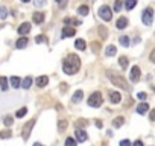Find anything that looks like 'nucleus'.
I'll return each instance as SVG.
<instances>
[{"label": "nucleus", "instance_id": "ea45409f", "mask_svg": "<svg viewBox=\"0 0 155 146\" xmlns=\"http://www.w3.org/2000/svg\"><path fill=\"white\" fill-rule=\"evenodd\" d=\"M44 5H46V0H35V6H38V8H41Z\"/></svg>", "mask_w": 155, "mask_h": 146}, {"label": "nucleus", "instance_id": "c9c22d12", "mask_svg": "<svg viewBox=\"0 0 155 146\" xmlns=\"http://www.w3.org/2000/svg\"><path fill=\"white\" fill-rule=\"evenodd\" d=\"M9 137H11V131H9V129L0 132V138H9Z\"/></svg>", "mask_w": 155, "mask_h": 146}, {"label": "nucleus", "instance_id": "49530a36", "mask_svg": "<svg viewBox=\"0 0 155 146\" xmlns=\"http://www.w3.org/2000/svg\"><path fill=\"white\" fill-rule=\"evenodd\" d=\"M151 61H152V63H155V49L151 52Z\"/></svg>", "mask_w": 155, "mask_h": 146}, {"label": "nucleus", "instance_id": "09e8293b", "mask_svg": "<svg viewBox=\"0 0 155 146\" xmlns=\"http://www.w3.org/2000/svg\"><path fill=\"white\" fill-rule=\"evenodd\" d=\"M96 127H97V128H102V122H100V120H96Z\"/></svg>", "mask_w": 155, "mask_h": 146}, {"label": "nucleus", "instance_id": "aec40b11", "mask_svg": "<svg viewBox=\"0 0 155 146\" xmlns=\"http://www.w3.org/2000/svg\"><path fill=\"white\" fill-rule=\"evenodd\" d=\"M64 23L69 26V24H73V26H79V24H82L79 22V20H76V18H72V17H67L65 20H64Z\"/></svg>", "mask_w": 155, "mask_h": 146}, {"label": "nucleus", "instance_id": "8fccbe9b", "mask_svg": "<svg viewBox=\"0 0 155 146\" xmlns=\"http://www.w3.org/2000/svg\"><path fill=\"white\" fill-rule=\"evenodd\" d=\"M33 146H43L41 143H33Z\"/></svg>", "mask_w": 155, "mask_h": 146}, {"label": "nucleus", "instance_id": "e433bc0d", "mask_svg": "<svg viewBox=\"0 0 155 146\" xmlns=\"http://www.w3.org/2000/svg\"><path fill=\"white\" fill-rule=\"evenodd\" d=\"M99 34H100L102 38H106V34H108V32H106V29L104 28V26H100V28H99Z\"/></svg>", "mask_w": 155, "mask_h": 146}, {"label": "nucleus", "instance_id": "20e7f679", "mask_svg": "<svg viewBox=\"0 0 155 146\" xmlns=\"http://www.w3.org/2000/svg\"><path fill=\"white\" fill-rule=\"evenodd\" d=\"M99 17L104 20V22H110V20L113 18V11L108 5H102L99 8Z\"/></svg>", "mask_w": 155, "mask_h": 146}, {"label": "nucleus", "instance_id": "423d86ee", "mask_svg": "<svg viewBox=\"0 0 155 146\" xmlns=\"http://www.w3.org/2000/svg\"><path fill=\"white\" fill-rule=\"evenodd\" d=\"M33 125H35V119H32V120H29L28 123L23 127V138L24 140H28L29 138V136H31V131H32V128H33Z\"/></svg>", "mask_w": 155, "mask_h": 146}, {"label": "nucleus", "instance_id": "4468645a", "mask_svg": "<svg viewBox=\"0 0 155 146\" xmlns=\"http://www.w3.org/2000/svg\"><path fill=\"white\" fill-rule=\"evenodd\" d=\"M35 82H37V85L40 88H43V87H46V85L49 84V78H47V76H38Z\"/></svg>", "mask_w": 155, "mask_h": 146}, {"label": "nucleus", "instance_id": "bb28decb", "mask_svg": "<svg viewBox=\"0 0 155 146\" xmlns=\"http://www.w3.org/2000/svg\"><path fill=\"white\" fill-rule=\"evenodd\" d=\"M120 44H122V46H125V47H128V46L131 44V41H129V37H128V35L120 37Z\"/></svg>", "mask_w": 155, "mask_h": 146}, {"label": "nucleus", "instance_id": "473e14b6", "mask_svg": "<svg viewBox=\"0 0 155 146\" xmlns=\"http://www.w3.org/2000/svg\"><path fill=\"white\" fill-rule=\"evenodd\" d=\"M8 17V9L5 6H0V18H6Z\"/></svg>", "mask_w": 155, "mask_h": 146}, {"label": "nucleus", "instance_id": "c03bdc74", "mask_svg": "<svg viewBox=\"0 0 155 146\" xmlns=\"http://www.w3.org/2000/svg\"><path fill=\"white\" fill-rule=\"evenodd\" d=\"M149 117H151V120H152V122H155V110L151 111V116H149Z\"/></svg>", "mask_w": 155, "mask_h": 146}, {"label": "nucleus", "instance_id": "3c124183", "mask_svg": "<svg viewBox=\"0 0 155 146\" xmlns=\"http://www.w3.org/2000/svg\"><path fill=\"white\" fill-rule=\"evenodd\" d=\"M22 2H23V3H28V2H31V0H22Z\"/></svg>", "mask_w": 155, "mask_h": 146}, {"label": "nucleus", "instance_id": "393cba45", "mask_svg": "<svg viewBox=\"0 0 155 146\" xmlns=\"http://www.w3.org/2000/svg\"><path fill=\"white\" fill-rule=\"evenodd\" d=\"M0 88H2L3 91L8 90V78H5V76L0 78Z\"/></svg>", "mask_w": 155, "mask_h": 146}, {"label": "nucleus", "instance_id": "39448f33", "mask_svg": "<svg viewBox=\"0 0 155 146\" xmlns=\"http://www.w3.org/2000/svg\"><path fill=\"white\" fill-rule=\"evenodd\" d=\"M152 18H154V11H152V8H146V9L143 11V14H141V20H143V23H145L146 26H149V24L152 23Z\"/></svg>", "mask_w": 155, "mask_h": 146}, {"label": "nucleus", "instance_id": "7c9ffc66", "mask_svg": "<svg viewBox=\"0 0 155 146\" xmlns=\"http://www.w3.org/2000/svg\"><path fill=\"white\" fill-rule=\"evenodd\" d=\"M65 128H67V120H59L58 122V129L63 132V131H65Z\"/></svg>", "mask_w": 155, "mask_h": 146}, {"label": "nucleus", "instance_id": "7ed1b4c3", "mask_svg": "<svg viewBox=\"0 0 155 146\" xmlns=\"http://www.w3.org/2000/svg\"><path fill=\"white\" fill-rule=\"evenodd\" d=\"M102 102H104V99H102V95H100L99 91L91 93L90 97H88V105H90V107L97 108V107H100V105H102Z\"/></svg>", "mask_w": 155, "mask_h": 146}, {"label": "nucleus", "instance_id": "a19ab883", "mask_svg": "<svg viewBox=\"0 0 155 146\" xmlns=\"http://www.w3.org/2000/svg\"><path fill=\"white\" fill-rule=\"evenodd\" d=\"M35 41H37V43H43V41H47V40H46V37H44V35H38Z\"/></svg>", "mask_w": 155, "mask_h": 146}, {"label": "nucleus", "instance_id": "c85d7f7f", "mask_svg": "<svg viewBox=\"0 0 155 146\" xmlns=\"http://www.w3.org/2000/svg\"><path fill=\"white\" fill-rule=\"evenodd\" d=\"M119 63H120V67H122V69L128 67V58L126 56H120L119 58Z\"/></svg>", "mask_w": 155, "mask_h": 146}, {"label": "nucleus", "instance_id": "72a5a7b5", "mask_svg": "<svg viewBox=\"0 0 155 146\" xmlns=\"http://www.w3.org/2000/svg\"><path fill=\"white\" fill-rule=\"evenodd\" d=\"M26 113H28V108H20L18 111H17V117H20V119H22V117H24L26 116Z\"/></svg>", "mask_w": 155, "mask_h": 146}, {"label": "nucleus", "instance_id": "6ab92c4d", "mask_svg": "<svg viewBox=\"0 0 155 146\" xmlns=\"http://www.w3.org/2000/svg\"><path fill=\"white\" fill-rule=\"evenodd\" d=\"M136 5H137V0H125V8L126 11H131L136 8Z\"/></svg>", "mask_w": 155, "mask_h": 146}, {"label": "nucleus", "instance_id": "412c9836", "mask_svg": "<svg viewBox=\"0 0 155 146\" xmlns=\"http://www.w3.org/2000/svg\"><path fill=\"white\" fill-rule=\"evenodd\" d=\"M75 47L78 50H84L87 47V43L84 41V40H76V41H75Z\"/></svg>", "mask_w": 155, "mask_h": 146}, {"label": "nucleus", "instance_id": "79ce46f5", "mask_svg": "<svg viewBox=\"0 0 155 146\" xmlns=\"http://www.w3.org/2000/svg\"><path fill=\"white\" fill-rule=\"evenodd\" d=\"M137 97L140 99V101H145V99L147 97V95H146V93H138V95H137Z\"/></svg>", "mask_w": 155, "mask_h": 146}, {"label": "nucleus", "instance_id": "37998d69", "mask_svg": "<svg viewBox=\"0 0 155 146\" xmlns=\"http://www.w3.org/2000/svg\"><path fill=\"white\" fill-rule=\"evenodd\" d=\"M120 146H131V142L129 140H122L120 142Z\"/></svg>", "mask_w": 155, "mask_h": 146}, {"label": "nucleus", "instance_id": "58836bf2", "mask_svg": "<svg viewBox=\"0 0 155 146\" xmlns=\"http://www.w3.org/2000/svg\"><path fill=\"white\" fill-rule=\"evenodd\" d=\"M56 5L59 6V8H64V6L67 5V0H56Z\"/></svg>", "mask_w": 155, "mask_h": 146}, {"label": "nucleus", "instance_id": "ddd939ff", "mask_svg": "<svg viewBox=\"0 0 155 146\" xmlns=\"http://www.w3.org/2000/svg\"><path fill=\"white\" fill-rule=\"evenodd\" d=\"M128 26V18L126 17H119L117 22H116V28L117 29H125Z\"/></svg>", "mask_w": 155, "mask_h": 146}, {"label": "nucleus", "instance_id": "1a4fd4ad", "mask_svg": "<svg viewBox=\"0 0 155 146\" xmlns=\"http://www.w3.org/2000/svg\"><path fill=\"white\" fill-rule=\"evenodd\" d=\"M31 32V23H22L18 26V34L20 35H26Z\"/></svg>", "mask_w": 155, "mask_h": 146}, {"label": "nucleus", "instance_id": "5701e85b", "mask_svg": "<svg viewBox=\"0 0 155 146\" xmlns=\"http://www.w3.org/2000/svg\"><path fill=\"white\" fill-rule=\"evenodd\" d=\"M116 46H108V47H106L105 49V55L106 56H114V55H116Z\"/></svg>", "mask_w": 155, "mask_h": 146}, {"label": "nucleus", "instance_id": "a878e982", "mask_svg": "<svg viewBox=\"0 0 155 146\" xmlns=\"http://www.w3.org/2000/svg\"><path fill=\"white\" fill-rule=\"evenodd\" d=\"M78 14L79 15H87V14H88V6H87V5L79 6V8H78Z\"/></svg>", "mask_w": 155, "mask_h": 146}, {"label": "nucleus", "instance_id": "cd10ccee", "mask_svg": "<svg viewBox=\"0 0 155 146\" xmlns=\"http://www.w3.org/2000/svg\"><path fill=\"white\" fill-rule=\"evenodd\" d=\"M91 50H93V54H99L100 44H99L97 41H93V43H91Z\"/></svg>", "mask_w": 155, "mask_h": 146}, {"label": "nucleus", "instance_id": "dca6fc26", "mask_svg": "<svg viewBox=\"0 0 155 146\" xmlns=\"http://www.w3.org/2000/svg\"><path fill=\"white\" fill-rule=\"evenodd\" d=\"M82 97H84V91H82V90H78V91H75V95H73L72 101L75 102V104H78V102L82 101Z\"/></svg>", "mask_w": 155, "mask_h": 146}, {"label": "nucleus", "instance_id": "a18cd8bd", "mask_svg": "<svg viewBox=\"0 0 155 146\" xmlns=\"http://www.w3.org/2000/svg\"><path fill=\"white\" fill-rule=\"evenodd\" d=\"M132 146H143V142H141V140H136Z\"/></svg>", "mask_w": 155, "mask_h": 146}, {"label": "nucleus", "instance_id": "f8f14e48", "mask_svg": "<svg viewBox=\"0 0 155 146\" xmlns=\"http://www.w3.org/2000/svg\"><path fill=\"white\" fill-rule=\"evenodd\" d=\"M110 101L113 104H119L120 101H122V95H120L119 91H111L110 93Z\"/></svg>", "mask_w": 155, "mask_h": 146}, {"label": "nucleus", "instance_id": "a211bd4d", "mask_svg": "<svg viewBox=\"0 0 155 146\" xmlns=\"http://www.w3.org/2000/svg\"><path fill=\"white\" fill-rule=\"evenodd\" d=\"M147 110H149V105H147L146 102L140 104L138 107H137V113H138V114H146V113H147Z\"/></svg>", "mask_w": 155, "mask_h": 146}, {"label": "nucleus", "instance_id": "9d476101", "mask_svg": "<svg viewBox=\"0 0 155 146\" xmlns=\"http://www.w3.org/2000/svg\"><path fill=\"white\" fill-rule=\"evenodd\" d=\"M32 20H33V23H35V24H41L44 22V12H33Z\"/></svg>", "mask_w": 155, "mask_h": 146}, {"label": "nucleus", "instance_id": "f3484780", "mask_svg": "<svg viewBox=\"0 0 155 146\" xmlns=\"http://www.w3.org/2000/svg\"><path fill=\"white\" fill-rule=\"evenodd\" d=\"M9 81H11V85H12V87H14V88L22 87V79H20L18 76H11V79H9Z\"/></svg>", "mask_w": 155, "mask_h": 146}, {"label": "nucleus", "instance_id": "9b49d317", "mask_svg": "<svg viewBox=\"0 0 155 146\" xmlns=\"http://www.w3.org/2000/svg\"><path fill=\"white\" fill-rule=\"evenodd\" d=\"M75 134H76V140H78V142L84 143V142L87 140V132H85L84 129H79V128H78Z\"/></svg>", "mask_w": 155, "mask_h": 146}, {"label": "nucleus", "instance_id": "2eb2a0df", "mask_svg": "<svg viewBox=\"0 0 155 146\" xmlns=\"http://www.w3.org/2000/svg\"><path fill=\"white\" fill-rule=\"evenodd\" d=\"M26 46H28V38H26V37H22V38L17 40V43H15L17 49H24Z\"/></svg>", "mask_w": 155, "mask_h": 146}, {"label": "nucleus", "instance_id": "f257e3e1", "mask_svg": "<svg viewBox=\"0 0 155 146\" xmlns=\"http://www.w3.org/2000/svg\"><path fill=\"white\" fill-rule=\"evenodd\" d=\"M79 69H81V59L75 54H70L63 61V70L65 75H75V73H78Z\"/></svg>", "mask_w": 155, "mask_h": 146}, {"label": "nucleus", "instance_id": "c756f323", "mask_svg": "<svg viewBox=\"0 0 155 146\" xmlns=\"http://www.w3.org/2000/svg\"><path fill=\"white\" fill-rule=\"evenodd\" d=\"M122 3H123V0H116V3H114V12H120Z\"/></svg>", "mask_w": 155, "mask_h": 146}, {"label": "nucleus", "instance_id": "6e6552de", "mask_svg": "<svg viewBox=\"0 0 155 146\" xmlns=\"http://www.w3.org/2000/svg\"><path fill=\"white\" fill-rule=\"evenodd\" d=\"M129 78L132 82H137L140 79V69L137 67V65H134V67L131 69V73H129Z\"/></svg>", "mask_w": 155, "mask_h": 146}, {"label": "nucleus", "instance_id": "4c0bfd02", "mask_svg": "<svg viewBox=\"0 0 155 146\" xmlns=\"http://www.w3.org/2000/svg\"><path fill=\"white\" fill-rule=\"evenodd\" d=\"M76 127H78V128H81V127L85 128V127H87V122H85V120H81V119H79V120H76Z\"/></svg>", "mask_w": 155, "mask_h": 146}, {"label": "nucleus", "instance_id": "0eeeda50", "mask_svg": "<svg viewBox=\"0 0 155 146\" xmlns=\"http://www.w3.org/2000/svg\"><path fill=\"white\" fill-rule=\"evenodd\" d=\"M75 34H76V31H75V28H70V26H64V29H63V32H61V35H63V38H69V37H75Z\"/></svg>", "mask_w": 155, "mask_h": 146}, {"label": "nucleus", "instance_id": "b1692460", "mask_svg": "<svg viewBox=\"0 0 155 146\" xmlns=\"http://www.w3.org/2000/svg\"><path fill=\"white\" fill-rule=\"evenodd\" d=\"M123 122H125V119H123L122 116L116 117V119H114V122H113V127H114V128H120V127L123 125Z\"/></svg>", "mask_w": 155, "mask_h": 146}, {"label": "nucleus", "instance_id": "f704fd0d", "mask_svg": "<svg viewBox=\"0 0 155 146\" xmlns=\"http://www.w3.org/2000/svg\"><path fill=\"white\" fill-rule=\"evenodd\" d=\"M12 122H14V119H12L11 116H6V117L3 119V123L6 125V127H11V125H12Z\"/></svg>", "mask_w": 155, "mask_h": 146}, {"label": "nucleus", "instance_id": "de8ad7c7", "mask_svg": "<svg viewBox=\"0 0 155 146\" xmlns=\"http://www.w3.org/2000/svg\"><path fill=\"white\" fill-rule=\"evenodd\" d=\"M65 90H67V84L63 82V84H61V91H65Z\"/></svg>", "mask_w": 155, "mask_h": 146}, {"label": "nucleus", "instance_id": "2f4dec72", "mask_svg": "<svg viewBox=\"0 0 155 146\" xmlns=\"http://www.w3.org/2000/svg\"><path fill=\"white\" fill-rule=\"evenodd\" d=\"M65 146H76V140L72 137H67L65 138Z\"/></svg>", "mask_w": 155, "mask_h": 146}, {"label": "nucleus", "instance_id": "4be33fe9", "mask_svg": "<svg viewBox=\"0 0 155 146\" xmlns=\"http://www.w3.org/2000/svg\"><path fill=\"white\" fill-rule=\"evenodd\" d=\"M31 85H32V78H31V76L24 78L23 82H22V87H23L24 90H28V88H31Z\"/></svg>", "mask_w": 155, "mask_h": 146}, {"label": "nucleus", "instance_id": "f03ea898", "mask_svg": "<svg viewBox=\"0 0 155 146\" xmlns=\"http://www.w3.org/2000/svg\"><path fill=\"white\" fill-rule=\"evenodd\" d=\"M106 76L111 79V82L114 85H117V87H120L122 90H129V85H128V82L123 79V76L117 75V73H113V72H106Z\"/></svg>", "mask_w": 155, "mask_h": 146}]
</instances>
